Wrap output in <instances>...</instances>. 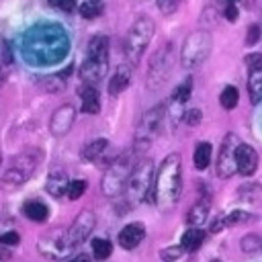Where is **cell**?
Segmentation results:
<instances>
[{
	"mask_svg": "<svg viewBox=\"0 0 262 262\" xmlns=\"http://www.w3.org/2000/svg\"><path fill=\"white\" fill-rule=\"evenodd\" d=\"M182 192V164L178 154H170L160 164L154 176V188L149 203H156L160 211H170Z\"/></svg>",
	"mask_w": 262,
	"mask_h": 262,
	"instance_id": "1",
	"label": "cell"
},
{
	"mask_svg": "<svg viewBox=\"0 0 262 262\" xmlns=\"http://www.w3.org/2000/svg\"><path fill=\"white\" fill-rule=\"evenodd\" d=\"M137 162L139 160H137V151L135 149L123 154L121 158H117L108 166V170H106V174L102 178V192L106 196H111V199L121 196L125 192V188H127V180H129L133 168L137 166Z\"/></svg>",
	"mask_w": 262,
	"mask_h": 262,
	"instance_id": "2",
	"label": "cell"
},
{
	"mask_svg": "<svg viewBox=\"0 0 262 262\" xmlns=\"http://www.w3.org/2000/svg\"><path fill=\"white\" fill-rule=\"evenodd\" d=\"M154 31H156V27H154L151 18H147V16H139L129 27V31L125 35V45H123L129 66H135L139 61V57L143 55V51L147 49V45L154 37Z\"/></svg>",
	"mask_w": 262,
	"mask_h": 262,
	"instance_id": "3",
	"label": "cell"
},
{
	"mask_svg": "<svg viewBox=\"0 0 262 262\" xmlns=\"http://www.w3.org/2000/svg\"><path fill=\"white\" fill-rule=\"evenodd\" d=\"M213 47V39L209 35V31H194L190 33L180 49V61L186 70H194L199 68L211 53Z\"/></svg>",
	"mask_w": 262,
	"mask_h": 262,
	"instance_id": "4",
	"label": "cell"
},
{
	"mask_svg": "<svg viewBox=\"0 0 262 262\" xmlns=\"http://www.w3.org/2000/svg\"><path fill=\"white\" fill-rule=\"evenodd\" d=\"M151 188H154V166L149 160H139L127 180V188H125L127 196L125 199L129 203H139L143 199L149 201Z\"/></svg>",
	"mask_w": 262,
	"mask_h": 262,
	"instance_id": "5",
	"label": "cell"
},
{
	"mask_svg": "<svg viewBox=\"0 0 262 262\" xmlns=\"http://www.w3.org/2000/svg\"><path fill=\"white\" fill-rule=\"evenodd\" d=\"M39 160H41V154H39L37 149H27V151L18 154V156L10 162V166L6 168V172L2 174L4 186L16 188V186L25 184V182L33 176V172H35Z\"/></svg>",
	"mask_w": 262,
	"mask_h": 262,
	"instance_id": "6",
	"label": "cell"
},
{
	"mask_svg": "<svg viewBox=\"0 0 262 262\" xmlns=\"http://www.w3.org/2000/svg\"><path fill=\"white\" fill-rule=\"evenodd\" d=\"M239 137L235 133H227L221 147H219V156H217V176L221 178H231L237 172L235 166V151L239 147Z\"/></svg>",
	"mask_w": 262,
	"mask_h": 262,
	"instance_id": "7",
	"label": "cell"
},
{
	"mask_svg": "<svg viewBox=\"0 0 262 262\" xmlns=\"http://www.w3.org/2000/svg\"><path fill=\"white\" fill-rule=\"evenodd\" d=\"M172 70V57H170V45H164L149 61L147 68V88H158L166 82L168 74Z\"/></svg>",
	"mask_w": 262,
	"mask_h": 262,
	"instance_id": "8",
	"label": "cell"
},
{
	"mask_svg": "<svg viewBox=\"0 0 262 262\" xmlns=\"http://www.w3.org/2000/svg\"><path fill=\"white\" fill-rule=\"evenodd\" d=\"M164 115H166V108L164 104H158L154 108H149L143 117H141V123H139V129H137V141L135 143H141V145H147L160 131L162 127V121H164Z\"/></svg>",
	"mask_w": 262,
	"mask_h": 262,
	"instance_id": "9",
	"label": "cell"
},
{
	"mask_svg": "<svg viewBox=\"0 0 262 262\" xmlns=\"http://www.w3.org/2000/svg\"><path fill=\"white\" fill-rule=\"evenodd\" d=\"M72 250H74V242L70 239L68 231L57 233V235H49V237L39 242V252L47 258H66Z\"/></svg>",
	"mask_w": 262,
	"mask_h": 262,
	"instance_id": "10",
	"label": "cell"
},
{
	"mask_svg": "<svg viewBox=\"0 0 262 262\" xmlns=\"http://www.w3.org/2000/svg\"><path fill=\"white\" fill-rule=\"evenodd\" d=\"M74 119H76V108L72 104H61L59 108L53 111L51 115V121H49V131L57 137L66 135L72 125H74Z\"/></svg>",
	"mask_w": 262,
	"mask_h": 262,
	"instance_id": "11",
	"label": "cell"
},
{
	"mask_svg": "<svg viewBox=\"0 0 262 262\" xmlns=\"http://www.w3.org/2000/svg\"><path fill=\"white\" fill-rule=\"evenodd\" d=\"M94 223H96V217H94V213H92L90 209H84V211L76 217V221H74L72 227L68 229L70 239L74 242V246L82 244V242L90 235V231L94 229Z\"/></svg>",
	"mask_w": 262,
	"mask_h": 262,
	"instance_id": "12",
	"label": "cell"
},
{
	"mask_svg": "<svg viewBox=\"0 0 262 262\" xmlns=\"http://www.w3.org/2000/svg\"><path fill=\"white\" fill-rule=\"evenodd\" d=\"M235 166L242 176H252L258 170V151L252 145L239 143V147L235 151Z\"/></svg>",
	"mask_w": 262,
	"mask_h": 262,
	"instance_id": "13",
	"label": "cell"
},
{
	"mask_svg": "<svg viewBox=\"0 0 262 262\" xmlns=\"http://www.w3.org/2000/svg\"><path fill=\"white\" fill-rule=\"evenodd\" d=\"M106 68H108V61L86 57V59H84V63L80 66V78H82L86 84L100 82V80L104 78V74H106Z\"/></svg>",
	"mask_w": 262,
	"mask_h": 262,
	"instance_id": "14",
	"label": "cell"
},
{
	"mask_svg": "<svg viewBox=\"0 0 262 262\" xmlns=\"http://www.w3.org/2000/svg\"><path fill=\"white\" fill-rule=\"evenodd\" d=\"M145 237V225L135 221V223H129L121 229L119 233V244L125 248V250H133L135 246H139V242Z\"/></svg>",
	"mask_w": 262,
	"mask_h": 262,
	"instance_id": "15",
	"label": "cell"
},
{
	"mask_svg": "<svg viewBox=\"0 0 262 262\" xmlns=\"http://www.w3.org/2000/svg\"><path fill=\"white\" fill-rule=\"evenodd\" d=\"M80 98H82V111L88 115H96L100 111V96L98 90L92 84H84L80 88Z\"/></svg>",
	"mask_w": 262,
	"mask_h": 262,
	"instance_id": "16",
	"label": "cell"
},
{
	"mask_svg": "<svg viewBox=\"0 0 262 262\" xmlns=\"http://www.w3.org/2000/svg\"><path fill=\"white\" fill-rule=\"evenodd\" d=\"M129 80H131V66H129V63L119 66V70L115 72V76H113L111 82H108V92H111L113 96L121 94V92L129 86Z\"/></svg>",
	"mask_w": 262,
	"mask_h": 262,
	"instance_id": "17",
	"label": "cell"
},
{
	"mask_svg": "<svg viewBox=\"0 0 262 262\" xmlns=\"http://www.w3.org/2000/svg\"><path fill=\"white\" fill-rule=\"evenodd\" d=\"M68 186H70V180L66 176L63 170H57V172H51L49 178H47V192L51 196H63L68 194Z\"/></svg>",
	"mask_w": 262,
	"mask_h": 262,
	"instance_id": "18",
	"label": "cell"
},
{
	"mask_svg": "<svg viewBox=\"0 0 262 262\" xmlns=\"http://www.w3.org/2000/svg\"><path fill=\"white\" fill-rule=\"evenodd\" d=\"M209 211H211V201L203 196L201 201H196V203L190 207V211H188V215H186V221H188L192 227H199V225H203L205 219L209 217Z\"/></svg>",
	"mask_w": 262,
	"mask_h": 262,
	"instance_id": "19",
	"label": "cell"
},
{
	"mask_svg": "<svg viewBox=\"0 0 262 262\" xmlns=\"http://www.w3.org/2000/svg\"><path fill=\"white\" fill-rule=\"evenodd\" d=\"M88 57L108 61V39L104 35H94L88 41Z\"/></svg>",
	"mask_w": 262,
	"mask_h": 262,
	"instance_id": "20",
	"label": "cell"
},
{
	"mask_svg": "<svg viewBox=\"0 0 262 262\" xmlns=\"http://www.w3.org/2000/svg\"><path fill=\"white\" fill-rule=\"evenodd\" d=\"M203 242H205V229L190 227V229L184 231V235L180 239V246H182L184 252H194V250H199L203 246Z\"/></svg>",
	"mask_w": 262,
	"mask_h": 262,
	"instance_id": "21",
	"label": "cell"
},
{
	"mask_svg": "<svg viewBox=\"0 0 262 262\" xmlns=\"http://www.w3.org/2000/svg\"><path fill=\"white\" fill-rule=\"evenodd\" d=\"M250 219V215L246 213V211H231V213H225L223 217H219L213 225H211V231H221V229H225V227H231V225H237V223H242V221H248Z\"/></svg>",
	"mask_w": 262,
	"mask_h": 262,
	"instance_id": "22",
	"label": "cell"
},
{
	"mask_svg": "<svg viewBox=\"0 0 262 262\" xmlns=\"http://www.w3.org/2000/svg\"><path fill=\"white\" fill-rule=\"evenodd\" d=\"M23 213L31 219V221H47V217H49V209H47V205L45 203H41V201H29V203H25V207H23Z\"/></svg>",
	"mask_w": 262,
	"mask_h": 262,
	"instance_id": "23",
	"label": "cell"
},
{
	"mask_svg": "<svg viewBox=\"0 0 262 262\" xmlns=\"http://www.w3.org/2000/svg\"><path fill=\"white\" fill-rule=\"evenodd\" d=\"M106 149H108V141H106V139H94V141H90V143L84 147L82 156H84V160H88V162H98V160L106 154Z\"/></svg>",
	"mask_w": 262,
	"mask_h": 262,
	"instance_id": "24",
	"label": "cell"
},
{
	"mask_svg": "<svg viewBox=\"0 0 262 262\" xmlns=\"http://www.w3.org/2000/svg\"><path fill=\"white\" fill-rule=\"evenodd\" d=\"M211 156H213V147H211L209 141L196 143V147H194V158H192L196 170H205V168L211 164Z\"/></svg>",
	"mask_w": 262,
	"mask_h": 262,
	"instance_id": "25",
	"label": "cell"
},
{
	"mask_svg": "<svg viewBox=\"0 0 262 262\" xmlns=\"http://www.w3.org/2000/svg\"><path fill=\"white\" fill-rule=\"evenodd\" d=\"M248 92H250V100H252V102H260V100H262V70L250 72V78H248Z\"/></svg>",
	"mask_w": 262,
	"mask_h": 262,
	"instance_id": "26",
	"label": "cell"
},
{
	"mask_svg": "<svg viewBox=\"0 0 262 262\" xmlns=\"http://www.w3.org/2000/svg\"><path fill=\"white\" fill-rule=\"evenodd\" d=\"M104 12V2L102 0H84L80 4V14L84 18H96Z\"/></svg>",
	"mask_w": 262,
	"mask_h": 262,
	"instance_id": "27",
	"label": "cell"
},
{
	"mask_svg": "<svg viewBox=\"0 0 262 262\" xmlns=\"http://www.w3.org/2000/svg\"><path fill=\"white\" fill-rule=\"evenodd\" d=\"M237 100H239V92H237V88H233V86H225L223 92H221V96H219L221 106L227 108V111H231V108L237 106Z\"/></svg>",
	"mask_w": 262,
	"mask_h": 262,
	"instance_id": "28",
	"label": "cell"
},
{
	"mask_svg": "<svg viewBox=\"0 0 262 262\" xmlns=\"http://www.w3.org/2000/svg\"><path fill=\"white\" fill-rule=\"evenodd\" d=\"M113 252V244L108 239H102V237H96L92 239V254L96 260H106Z\"/></svg>",
	"mask_w": 262,
	"mask_h": 262,
	"instance_id": "29",
	"label": "cell"
},
{
	"mask_svg": "<svg viewBox=\"0 0 262 262\" xmlns=\"http://www.w3.org/2000/svg\"><path fill=\"white\" fill-rule=\"evenodd\" d=\"M190 90H192V80L186 78V80H182V82L174 88V92H172V100L178 102V104L186 102V98L190 96Z\"/></svg>",
	"mask_w": 262,
	"mask_h": 262,
	"instance_id": "30",
	"label": "cell"
},
{
	"mask_svg": "<svg viewBox=\"0 0 262 262\" xmlns=\"http://www.w3.org/2000/svg\"><path fill=\"white\" fill-rule=\"evenodd\" d=\"M84 190H86V182L82 178H74V180H70V186H68V199L76 201L84 194Z\"/></svg>",
	"mask_w": 262,
	"mask_h": 262,
	"instance_id": "31",
	"label": "cell"
},
{
	"mask_svg": "<svg viewBox=\"0 0 262 262\" xmlns=\"http://www.w3.org/2000/svg\"><path fill=\"white\" fill-rule=\"evenodd\" d=\"M244 63L250 68V72L262 70V55H260V53H248V55L244 57Z\"/></svg>",
	"mask_w": 262,
	"mask_h": 262,
	"instance_id": "32",
	"label": "cell"
},
{
	"mask_svg": "<svg viewBox=\"0 0 262 262\" xmlns=\"http://www.w3.org/2000/svg\"><path fill=\"white\" fill-rule=\"evenodd\" d=\"M260 244H262V239H260L258 235H246V237L242 239V250H244V252H252V250H258Z\"/></svg>",
	"mask_w": 262,
	"mask_h": 262,
	"instance_id": "33",
	"label": "cell"
},
{
	"mask_svg": "<svg viewBox=\"0 0 262 262\" xmlns=\"http://www.w3.org/2000/svg\"><path fill=\"white\" fill-rule=\"evenodd\" d=\"M182 246H174V248H164L160 254H162V258L166 260V262H172V260H178L180 256H182Z\"/></svg>",
	"mask_w": 262,
	"mask_h": 262,
	"instance_id": "34",
	"label": "cell"
},
{
	"mask_svg": "<svg viewBox=\"0 0 262 262\" xmlns=\"http://www.w3.org/2000/svg\"><path fill=\"white\" fill-rule=\"evenodd\" d=\"M49 4L63 12H72L76 8V0H49Z\"/></svg>",
	"mask_w": 262,
	"mask_h": 262,
	"instance_id": "35",
	"label": "cell"
},
{
	"mask_svg": "<svg viewBox=\"0 0 262 262\" xmlns=\"http://www.w3.org/2000/svg\"><path fill=\"white\" fill-rule=\"evenodd\" d=\"M18 242H20V237H18L16 231H6V233L0 235V244L2 246H16Z\"/></svg>",
	"mask_w": 262,
	"mask_h": 262,
	"instance_id": "36",
	"label": "cell"
},
{
	"mask_svg": "<svg viewBox=\"0 0 262 262\" xmlns=\"http://www.w3.org/2000/svg\"><path fill=\"white\" fill-rule=\"evenodd\" d=\"M260 39V27L258 25H250L248 27V35H246V45H254Z\"/></svg>",
	"mask_w": 262,
	"mask_h": 262,
	"instance_id": "37",
	"label": "cell"
},
{
	"mask_svg": "<svg viewBox=\"0 0 262 262\" xmlns=\"http://www.w3.org/2000/svg\"><path fill=\"white\" fill-rule=\"evenodd\" d=\"M184 121H186L188 125H199V123H201V111H199V108L186 111V113H184Z\"/></svg>",
	"mask_w": 262,
	"mask_h": 262,
	"instance_id": "38",
	"label": "cell"
},
{
	"mask_svg": "<svg viewBox=\"0 0 262 262\" xmlns=\"http://www.w3.org/2000/svg\"><path fill=\"white\" fill-rule=\"evenodd\" d=\"M225 18H227V20H231V23L237 18V8H235L233 4H229V6L225 8Z\"/></svg>",
	"mask_w": 262,
	"mask_h": 262,
	"instance_id": "39",
	"label": "cell"
},
{
	"mask_svg": "<svg viewBox=\"0 0 262 262\" xmlns=\"http://www.w3.org/2000/svg\"><path fill=\"white\" fill-rule=\"evenodd\" d=\"M2 49H4V51H2V53H4V63H10V61H12V53H10V47H8V45H4Z\"/></svg>",
	"mask_w": 262,
	"mask_h": 262,
	"instance_id": "40",
	"label": "cell"
},
{
	"mask_svg": "<svg viewBox=\"0 0 262 262\" xmlns=\"http://www.w3.org/2000/svg\"><path fill=\"white\" fill-rule=\"evenodd\" d=\"M70 262H92V260H90V256H86V254H78V256H74Z\"/></svg>",
	"mask_w": 262,
	"mask_h": 262,
	"instance_id": "41",
	"label": "cell"
},
{
	"mask_svg": "<svg viewBox=\"0 0 262 262\" xmlns=\"http://www.w3.org/2000/svg\"><path fill=\"white\" fill-rule=\"evenodd\" d=\"M227 2H229V4H233V2H237V0H227Z\"/></svg>",
	"mask_w": 262,
	"mask_h": 262,
	"instance_id": "42",
	"label": "cell"
},
{
	"mask_svg": "<svg viewBox=\"0 0 262 262\" xmlns=\"http://www.w3.org/2000/svg\"><path fill=\"white\" fill-rule=\"evenodd\" d=\"M0 162H2V154H0Z\"/></svg>",
	"mask_w": 262,
	"mask_h": 262,
	"instance_id": "43",
	"label": "cell"
},
{
	"mask_svg": "<svg viewBox=\"0 0 262 262\" xmlns=\"http://www.w3.org/2000/svg\"><path fill=\"white\" fill-rule=\"evenodd\" d=\"M213 262H219V260H213Z\"/></svg>",
	"mask_w": 262,
	"mask_h": 262,
	"instance_id": "44",
	"label": "cell"
}]
</instances>
